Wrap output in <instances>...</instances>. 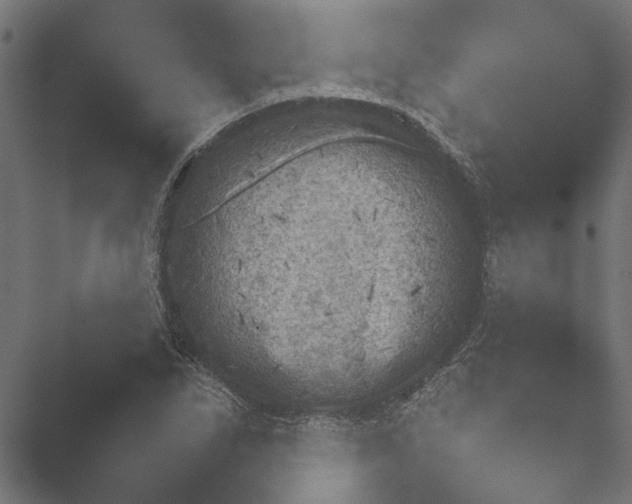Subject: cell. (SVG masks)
Here are the masks:
<instances>
[{
	"instance_id": "1",
	"label": "cell",
	"mask_w": 632,
	"mask_h": 504,
	"mask_svg": "<svg viewBox=\"0 0 632 504\" xmlns=\"http://www.w3.org/2000/svg\"><path fill=\"white\" fill-rule=\"evenodd\" d=\"M376 179L299 161L231 178L203 224L198 272L224 342L330 353L364 341L390 265ZM392 230V229H391ZM382 277V276H381Z\"/></svg>"
}]
</instances>
